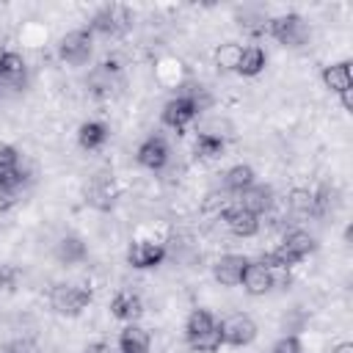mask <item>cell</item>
Here are the masks:
<instances>
[{
	"label": "cell",
	"instance_id": "6da1fadb",
	"mask_svg": "<svg viewBox=\"0 0 353 353\" xmlns=\"http://www.w3.org/2000/svg\"><path fill=\"white\" fill-rule=\"evenodd\" d=\"M314 251H317L314 234H309V232H303V229H292V232H287V234L281 237V243H279L276 248L265 251L256 262H262V265L270 268V270H290V268H295L298 262H303L306 256H312Z\"/></svg>",
	"mask_w": 353,
	"mask_h": 353
},
{
	"label": "cell",
	"instance_id": "7a4b0ae2",
	"mask_svg": "<svg viewBox=\"0 0 353 353\" xmlns=\"http://www.w3.org/2000/svg\"><path fill=\"white\" fill-rule=\"evenodd\" d=\"M185 339L190 345V350H201V353H218L221 350V320L210 312V309H193L185 320Z\"/></svg>",
	"mask_w": 353,
	"mask_h": 353
},
{
	"label": "cell",
	"instance_id": "3957f363",
	"mask_svg": "<svg viewBox=\"0 0 353 353\" xmlns=\"http://www.w3.org/2000/svg\"><path fill=\"white\" fill-rule=\"evenodd\" d=\"M94 301L91 287L74 284V281H58L50 290V306L61 317H80Z\"/></svg>",
	"mask_w": 353,
	"mask_h": 353
},
{
	"label": "cell",
	"instance_id": "277c9868",
	"mask_svg": "<svg viewBox=\"0 0 353 353\" xmlns=\"http://www.w3.org/2000/svg\"><path fill=\"white\" fill-rule=\"evenodd\" d=\"M85 28L91 33H99V36H108V39H119L132 28V11L127 6H121V3H108V6L94 11V17L88 19Z\"/></svg>",
	"mask_w": 353,
	"mask_h": 353
},
{
	"label": "cell",
	"instance_id": "5b68a950",
	"mask_svg": "<svg viewBox=\"0 0 353 353\" xmlns=\"http://www.w3.org/2000/svg\"><path fill=\"white\" fill-rule=\"evenodd\" d=\"M265 33L279 41L281 47H303L309 41V25L301 14L290 11V14H279V17H270L268 25H265Z\"/></svg>",
	"mask_w": 353,
	"mask_h": 353
},
{
	"label": "cell",
	"instance_id": "8992f818",
	"mask_svg": "<svg viewBox=\"0 0 353 353\" xmlns=\"http://www.w3.org/2000/svg\"><path fill=\"white\" fill-rule=\"evenodd\" d=\"M58 58L69 66H83L91 61V52H94V33L83 25V28H74L69 30L66 36L58 39Z\"/></svg>",
	"mask_w": 353,
	"mask_h": 353
},
{
	"label": "cell",
	"instance_id": "52a82bcc",
	"mask_svg": "<svg viewBox=\"0 0 353 353\" xmlns=\"http://www.w3.org/2000/svg\"><path fill=\"white\" fill-rule=\"evenodd\" d=\"M256 334H259V328H256L254 317L245 312H234L221 320V342L229 347H245L256 339Z\"/></svg>",
	"mask_w": 353,
	"mask_h": 353
},
{
	"label": "cell",
	"instance_id": "ba28073f",
	"mask_svg": "<svg viewBox=\"0 0 353 353\" xmlns=\"http://www.w3.org/2000/svg\"><path fill=\"white\" fill-rule=\"evenodd\" d=\"M165 256H168L165 243H160L154 237H141L127 245V265L135 270H152V268L163 265Z\"/></svg>",
	"mask_w": 353,
	"mask_h": 353
},
{
	"label": "cell",
	"instance_id": "9c48e42d",
	"mask_svg": "<svg viewBox=\"0 0 353 353\" xmlns=\"http://www.w3.org/2000/svg\"><path fill=\"white\" fill-rule=\"evenodd\" d=\"M218 218L223 221V226H226L234 237H254V234H259V229H262V218L254 215V212H248V210H243L234 199H229V201L221 207Z\"/></svg>",
	"mask_w": 353,
	"mask_h": 353
},
{
	"label": "cell",
	"instance_id": "30bf717a",
	"mask_svg": "<svg viewBox=\"0 0 353 353\" xmlns=\"http://www.w3.org/2000/svg\"><path fill=\"white\" fill-rule=\"evenodd\" d=\"M168 157H171V149H168V141L163 135H149L141 141L138 152H135V160L141 168L146 171H163L168 165Z\"/></svg>",
	"mask_w": 353,
	"mask_h": 353
},
{
	"label": "cell",
	"instance_id": "8fae6325",
	"mask_svg": "<svg viewBox=\"0 0 353 353\" xmlns=\"http://www.w3.org/2000/svg\"><path fill=\"white\" fill-rule=\"evenodd\" d=\"M110 317L113 320H119V323H138L141 320V314H143V298H141V292H135V290H130V287H124V290H119L113 298H110Z\"/></svg>",
	"mask_w": 353,
	"mask_h": 353
},
{
	"label": "cell",
	"instance_id": "7c38bea8",
	"mask_svg": "<svg viewBox=\"0 0 353 353\" xmlns=\"http://www.w3.org/2000/svg\"><path fill=\"white\" fill-rule=\"evenodd\" d=\"M52 256L61 268H74V265H83L88 259V245L80 234H63V237H58Z\"/></svg>",
	"mask_w": 353,
	"mask_h": 353
},
{
	"label": "cell",
	"instance_id": "4fadbf2b",
	"mask_svg": "<svg viewBox=\"0 0 353 353\" xmlns=\"http://www.w3.org/2000/svg\"><path fill=\"white\" fill-rule=\"evenodd\" d=\"M251 259L245 254H223L215 259L212 265V276L221 287H240V279H243V270Z\"/></svg>",
	"mask_w": 353,
	"mask_h": 353
},
{
	"label": "cell",
	"instance_id": "5bb4252c",
	"mask_svg": "<svg viewBox=\"0 0 353 353\" xmlns=\"http://www.w3.org/2000/svg\"><path fill=\"white\" fill-rule=\"evenodd\" d=\"M243 210H248V212H254V215H268L270 210H273V204H276V193H273V188L270 185H259V182H254L248 190H243L237 199H234Z\"/></svg>",
	"mask_w": 353,
	"mask_h": 353
},
{
	"label": "cell",
	"instance_id": "9a60e30c",
	"mask_svg": "<svg viewBox=\"0 0 353 353\" xmlns=\"http://www.w3.org/2000/svg\"><path fill=\"white\" fill-rule=\"evenodd\" d=\"M240 287L251 295V298H259V295H268L273 290V270L265 268L262 262L251 259L243 270V279H240Z\"/></svg>",
	"mask_w": 353,
	"mask_h": 353
},
{
	"label": "cell",
	"instance_id": "2e32d148",
	"mask_svg": "<svg viewBox=\"0 0 353 353\" xmlns=\"http://www.w3.org/2000/svg\"><path fill=\"white\" fill-rule=\"evenodd\" d=\"M320 80H323V85H325L331 94H336V97L353 91V69H350V61H336V63L323 66Z\"/></svg>",
	"mask_w": 353,
	"mask_h": 353
},
{
	"label": "cell",
	"instance_id": "e0dca14e",
	"mask_svg": "<svg viewBox=\"0 0 353 353\" xmlns=\"http://www.w3.org/2000/svg\"><path fill=\"white\" fill-rule=\"evenodd\" d=\"M256 182V171L251 168V165H245V163H237V165H232V168H226L223 174H221V188H223V193L229 196V199H237L243 190H248L251 185Z\"/></svg>",
	"mask_w": 353,
	"mask_h": 353
},
{
	"label": "cell",
	"instance_id": "ac0fdd59",
	"mask_svg": "<svg viewBox=\"0 0 353 353\" xmlns=\"http://www.w3.org/2000/svg\"><path fill=\"white\" fill-rule=\"evenodd\" d=\"M152 350V336L143 325L138 323H127L121 331H119V339H116V353H149Z\"/></svg>",
	"mask_w": 353,
	"mask_h": 353
},
{
	"label": "cell",
	"instance_id": "d6986e66",
	"mask_svg": "<svg viewBox=\"0 0 353 353\" xmlns=\"http://www.w3.org/2000/svg\"><path fill=\"white\" fill-rule=\"evenodd\" d=\"M116 182L108 176V174H97L88 185H85V201L99 207V210H110L113 201H116Z\"/></svg>",
	"mask_w": 353,
	"mask_h": 353
},
{
	"label": "cell",
	"instance_id": "ffe728a7",
	"mask_svg": "<svg viewBox=\"0 0 353 353\" xmlns=\"http://www.w3.org/2000/svg\"><path fill=\"white\" fill-rule=\"evenodd\" d=\"M108 138H110V127H108L105 121H99V119H88V121H83V124L77 127V143H80V149H85V152L102 149V146L108 143Z\"/></svg>",
	"mask_w": 353,
	"mask_h": 353
},
{
	"label": "cell",
	"instance_id": "44dd1931",
	"mask_svg": "<svg viewBox=\"0 0 353 353\" xmlns=\"http://www.w3.org/2000/svg\"><path fill=\"white\" fill-rule=\"evenodd\" d=\"M265 66H268V52H265L259 44H248V47H243V52H240V61H237L234 74L256 77V74L265 72Z\"/></svg>",
	"mask_w": 353,
	"mask_h": 353
},
{
	"label": "cell",
	"instance_id": "7402d4cb",
	"mask_svg": "<svg viewBox=\"0 0 353 353\" xmlns=\"http://www.w3.org/2000/svg\"><path fill=\"white\" fill-rule=\"evenodd\" d=\"M226 152V141L215 132H199L193 141V154L199 160H218Z\"/></svg>",
	"mask_w": 353,
	"mask_h": 353
},
{
	"label": "cell",
	"instance_id": "603a6c76",
	"mask_svg": "<svg viewBox=\"0 0 353 353\" xmlns=\"http://www.w3.org/2000/svg\"><path fill=\"white\" fill-rule=\"evenodd\" d=\"M240 52H243V44H237V41H223V44H218L215 47V66L221 69V72H234L237 69V61H240Z\"/></svg>",
	"mask_w": 353,
	"mask_h": 353
},
{
	"label": "cell",
	"instance_id": "cb8c5ba5",
	"mask_svg": "<svg viewBox=\"0 0 353 353\" xmlns=\"http://www.w3.org/2000/svg\"><path fill=\"white\" fill-rule=\"evenodd\" d=\"M287 207L295 215H314V193L309 188H292L287 196Z\"/></svg>",
	"mask_w": 353,
	"mask_h": 353
},
{
	"label": "cell",
	"instance_id": "d4e9b609",
	"mask_svg": "<svg viewBox=\"0 0 353 353\" xmlns=\"http://www.w3.org/2000/svg\"><path fill=\"white\" fill-rule=\"evenodd\" d=\"M270 353H303V342H301L298 334H284L273 342Z\"/></svg>",
	"mask_w": 353,
	"mask_h": 353
},
{
	"label": "cell",
	"instance_id": "484cf974",
	"mask_svg": "<svg viewBox=\"0 0 353 353\" xmlns=\"http://www.w3.org/2000/svg\"><path fill=\"white\" fill-rule=\"evenodd\" d=\"M3 353H41V347H39V342L30 339V336H17V339L6 342Z\"/></svg>",
	"mask_w": 353,
	"mask_h": 353
},
{
	"label": "cell",
	"instance_id": "4316f807",
	"mask_svg": "<svg viewBox=\"0 0 353 353\" xmlns=\"http://www.w3.org/2000/svg\"><path fill=\"white\" fill-rule=\"evenodd\" d=\"M0 168L3 171H11V168H19V152L17 146L0 141Z\"/></svg>",
	"mask_w": 353,
	"mask_h": 353
},
{
	"label": "cell",
	"instance_id": "83f0119b",
	"mask_svg": "<svg viewBox=\"0 0 353 353\" xmlns=\"http://www.w3.org/2000/svg\"><path fill=\"white\" fill-rule=\"evenodd\" d=\"M17 281H19V270L14 265L0 262V290H14Z\"/></svg>",
	"mask_w": 353,
	"mask_h": 353
},
{
	"label": "cell",
	"instance_id": "f1b7e54d",
	"mask_svg": "<svg viewBox=\"0 0 353 353\" xmlns=\"http://www.w3.org/2000/svg\"><path fill=\"white\" fill-rule=\"evenodd\" d=\"M80 353H116V347H113L110 342H105V339H97V342L85 345Z\"/></svg>",
	"mask_w": 353,
	"mask_h": 353
},
{
	"label": "cell",
	"instance_id": "f546056e",
	"mask_svg": "<svg viewBox=\"0 0 353 353\" xmlns=\"http://www.w3.org/2000/svg\"><path fill=\"white\" fill-rule=\"evenodd\" d=\"M19 201V193H11V190H0V212H8L14 204Z\"/></svg>",
	"mask_w": 353,
	"mask_h": 353
},
{
	"label": "cell",
	"instance_id": "4dcf8cb0",
	"mask_svg": "<svg viewBox=\"0 0 353 353\" xmlns=\"http://www.w3.org/2000/svg\"><path fill=\"white\" fill-rule=\"evenodd\" d=\"M339 102H342L345 113H353V91H347V94H339Z\"/></svg>",
	"mask_w": 353,
	"mask_h": 353
},
{
	"label": "cell",
	"instance_id": "1f68e13d",
	"mask_svg": "<svg viewBox=\"0 0 353 353\" xmlns=\"http://www.w3.org/2000/svg\"><path fill=\"white\" fill-rule=\"evenodd\" d=\"M331 353H353V342H336L331 347Z\"/></svg>",
	"mask_w": 353,
	"mask_h": 353
},
{
	"label": "cell",
	"instance_id": "d6a6232c",
	"mask_svg": "<svg viewBox=\"0 0 353 353\" xmlns=\"http://www.w3.org/2000/svg\"><path fill=\"white\" fill-rule=\"evenodd\" d=\"M3 55H6V50H3V47H0V66H3Z\"/></svg>",
	"mask_w": 353,
	"mask_h": 353
},
{
	"label": "cell",
	"instance_id": "836d02e7",
	"mask_svg": "<svg viewBox=\"0 0 353 353\" xmlns=\"http://www.w3.org/2000/svg\"><path fill=\"white\" fill-rule=\"evenodd\" d=\"M190 353H201V350H190Z\"/></svg>",
	"mask_w": 353,
	"mask_h": 353
}]
</instances>
